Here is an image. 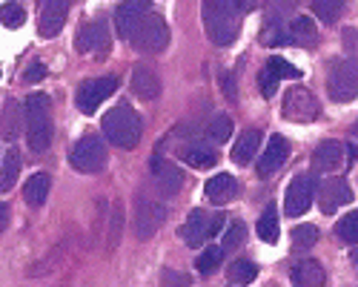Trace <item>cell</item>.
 I'll return each mask as SVG.
<instances>
[{
	"label": "cell",
	"mask_w": 358,
	"mask_h": 287,
	"mask_svg": "<svg viewBox=\"0 0 358 287\" xmlns=\"http://www.w3.org/2000/svg\"><path fill=\"white\" fill-rule=\"evenodd\" d=\"M26 141L32 153H46L52 147V98L46 92H29L23 101Z\"/></svg>",
	"instance_id": "obj_1"
},
{
	"label": "cell",
	"mask_w": 358,
	"mask_h": 287,
	"mask_svg": "<svg viewBox=\"0 0 358 287\" xmlns=\"http://www.w3.org/2000/svg\"><path fill=\"white\" fill-rule=\"evenodd\" d=\"M101 130L109 138V144H115L121 150H132L138 147V141L143 135V121L129 104H117L103 115Z\"/></svg>",
	"instance_id": "obj_2"
},
{
	"label": "cell",
	"mask_w": 358,
	"mask_h": 287,
	"mask_svg": "<svg viewBox=\"0 0 358 287\" xmlns=\"http://www.w3.org/2000/svg\"><path fill=\"white\" fill-rule=\"evenodd\" d=\"M203 26L206 35L213 38L215 46H229L238 38V29H241V15H238L232 0H203Z\"/></svg>",
	"instance_id": "obj_3"
},
{
	"label": "cell",
	"mask_w": 358,
	"mask_h": 287,
	"mask_svg": "<svg viewBox=\"0 0 358 287\" xmlns=\"http://www.w3.org/2000/svg\"><path fill=\"white\" fill-rule=\"evenodd\" d=\"M129 43H132L135 49L146 52V55H158V52H164L166 43H169V26H166V20H164L158 12L149 9V12L143 15V20L135 26V32H132Z\"/></svg>",
	"instance_id": "obj_4"
},
{
	"label": "cell",
	"mask_w": 358,
	"mask_h": 287,
	"mask_svg": "<svg viewBox=\"0 0 358 287\" xmlns=\"http://www.w3.org/2000/svg\"><path fill=\"white\" fill-rule=\"evenodd\" d=\"M327 90H330V98L338 104L352 101L358 95V61H352V57L333 61L330 75H327Z\"/></svg>",
	"instance_id": "obj_5"
},
{
	"label": "cell",
	"mask_w": 358,
	"mask_h": 287,
	"mask_svg": "<svg viewBox=\"0 0 358 287\" xmlns=\"http://www.w3.org/2000/svg\"><path fill=\"white\" fill-rule=\"evenodd\" d=\"M106 158L109 153L98 135H83L69 153V164L80 172H101L106 167Z\"/></svg>",
	"instance_id": "obj_6"
},
{
	"label": "cell",
	"mask_w": 358,
	"mask_h": 287,
	"mask_svg": "<svg viewBox=\"0 0 358 287\" xmlns=\"http://www.w3.org/2000/svg\"><path fill=\"white\" fill-rule=\"evenodd\" d=\"M224 221H227V218H224L221 213L206 216L203 210H192L189 218L184 221V227L178 230V236H181L189 247H201V244H206V241H210V239L218 233Z\"/></svg>",
	"instance_id": "obj_7"
},
{
	"label": "cell",
	"mask_w": 358,
	"mask_h": 287,
	"mask_svg": "<svg viewBox=\"0 0 358 287\" xmlns=\"http://www.w3.org/2000/svg\"><path fill=\"white\" fill-rule=\"evenodd\" d=\"M166 218V207L155 198H138L135 201V218H132V230L138 239H152L158 233V227Z\"/></svg>",
	"instance_id": "obj_8"
},
{
	"label": "cell",
	"mask_w": 358,
	"mask_h": 287,
	"mask_svg": "<svg viewBox=\"0 0 358 287\" xmlns=\"http://www.w3.org/2000/svg\"><path fill=\"white\" fill-rule=\"evenodd\" d=\"M315 190H318V178L315 176H295L287 187V195H284V210L287 216L298 218V216H304L313 204V198H315Z\"/></svg>",
	"instance_id": "obj_9"
},
{
	"label": "cell",
	"mask_w": 358,
	"mask_h": 287,
	"mask_svg": "<svg viewBox=\"0 0 358 287\" xmlns=\"http://www.w3.org/2000/svg\"><path fill=\"white\" fill-rule=\"evenodd\" d=\"M117 90V78H92V80H83L80 83V90H78V95H75V104H78V109L80 112H86V115H92L112 92Z\"/></svg>",
	"instance_id": "obj_10"
},
{
	"label": "cell",
	"mask_w": 358,
	"mask_h": 287,
	"mask_svg": "<svg viewBox=\"0 0 358 287\" xmlns=\"http://www.w3.org/2000/svg\"><path fill=\"white\" fill-rule=\"evenodd\" d=\"M284 115L295 124H310L318 118V101L304 86H292L284 95Z\"/></svg>",
	"instance_id": "obj_11"
},
{
	"label": "cell",
	"mask_w": 358,
	"mask_h": 287,
	"mask_svg": "<svg viewBox=\"0 0 358 287\" xmlns=\"http://www.w3.org/2000/svg\"><path fill=\"white\" fill-rule=\"evenodd\" d=\"M109 43H112V35H109V26H106L103 18L92 20V23H83V26L78 29L75 46H78V52H83V55H103V52L109 49Z\"/></svg>",
	"instance_id": "obj_12"
},
{
	"label": "cell",
	"mask_w": 358,
	"mask_h": 287,
	"mask_svg": "<svg viewBox=\"0 0 358 287\" xmlns=\"http://www.w3.org/2000/svg\"><path fill=\"white\" fill-rule=\"evenodd\" d=\"M149 9H152L149 0H124V4L115 9V29H117V35L129 41L132 32H135V26L143 20V15Z\"/></svg>",
	"instance_id": "obj_13"
},
{
	"label": "cell",
	"mask_w": 358,
	"mask_h": 287,
	"mask_svg": "<svg viewBox=\"0 0 358 287\" xmlns=\"http://www.w3.org/2000/svg\"><path fill=\"white\" fill-rule=\"evenodd\" d=\"M72 0H41V35L55 38L64 29Z\"/></svg>",
	"instance_id": "obj_14"
},
{
	"label": "cell",
	"mask_w": 358,
	"mask_h": 287,
	"mask_svg": "<svg viewBox=\"0 0 358 287\" xmlns=\"http://www.w3.org/2000/svg\"><path fill=\"white\" fill-rule=\"evenodd\" d=\"M149 167H152V178H155V184H158V190H161L164 195H175V192H181V187H184V172L178 169L172 161H166V158L155 155Z\"/></svg>",
	"instance_id": "obj_15"
},
{
	"label": "cell",
	"mask_w": 358,
	"mask_h": 287,
	"mask_svg": "<svg viewBox=\"0 0 358 287\" xmlns=\"http://www.w3.org/2000/svg\"><path fill=\"white\" fill-rule=\"evenodd\" d=\"M289 158V144L284 135H273L270 141H266V150L261 153L258 158V172L261 176H273V172H278Z\"/></svg>",
	"instance_id": "obj_16"
},
{
	"label": "cell",
	"mask_w": 358,
	"mask_h": 287,
	"mask_svg": "<svg viewBox=\"0 0 358 287\" xmlns=\"http://www.w3.org/2000/svg\"><path fill=\"white\" fill-rule=\"evenodd\" d=\"M350 201H352V190L344 178H327L321 184V213L333 216L338 207L350 204Z\"/></svg>",
	"instance_id": "obj_17"
},
{
	"label": "cell",
	"mask_w": 358,
	"mask_h": 287,
	"mask_svg": "<svg viewBox=\"0 0 358 287\" xmlns=\"http://www.w3.org/2000/svg\"><path fill=\"white\" fill-rule=\"evenodd\" d=\"M178 158L195 169H206V167L218 164V150L210 147L206 141H192V144H184V147L178 150Z\"/></svg>",
	"instance_id": "obj_18"
},
{
	"label": "cell",
	"mask_w": 358,
	"mask_h": 287,
	"mask_svg": "<svg viewBox=\"0 0 358 287\" xmlns=\"http://www.w3.org/2000/svg\"><path fill=\"white\" fill-rule=\"evenodd\" d=\"M341 158H344V147L338 141H321L310 158V164L315 172H333V169H338Z\"/></svg>",
	"instance_id": "obj_19"
},
{
	"label": "cell",
	"mask_w": 358,
	"mask_h": 287,
	"mask_svg": "<svg viewBox=\"0 0 358 287\" xmlns=\"http://www.w3.org/2000/svg\"><path fill=\"white\" fill-rule=\"evenodd\" d=\"M132 92L141 101H155L161 95V78L155 75V69L149 66H135L132 69Z\"/></svg>",
	"instance_id": "obj_20"
},
{
	"label": "cell",
	"mask_w": 358,
	"mask_h": 287,
	"mask_svg": "<svg viewBox=\"0 0 358 287\" xmlns=\"http://www.w3.org/2000/svg\"><path fill=\"white\" fill-rule=\"evenodd\" d=\"M238 181L235 176H229V172H218V176H213L210 181H206V198L213 201V204H227V201H232L238 195Z\"/></svg>",
	"instance_id": "obj_21"
},
{
	"label": "cell",
	"mask_w": 358,
	"mask_h": 287,
	"mask_svg": "<svg viewBox=\"0 0 358 287\" xmlns=\"http://www.w3.org/2000/svg\"><path fill=\"white\" fill-rule=\"evenodd\" d=\"M287 35H289V43L304 46V49H313V46L318 43V29H315V23H313L307 15H298V18L287 26Z\"/></svg>",
	"instance_id": "obj_22"
},
{
	"label": "cell",
	"mask_w": 358,
	"mask_h": 287,
	"mask_svg": "<svg viewBox=\"0 0 358 287\" xmlns=\"http://www.w3.org/2000/svg\"><path fill=\"white\" fill-rule=\"evenodd\" d=\"M261 43L264 46H281V43H289V35H287V26L281 20V9L275 6L270 15H266L264 26H261Z\"/></svg>",
	"instance_id": "obj_23"
},
{
	"label": "cell",
	"mask_w": 358,
	"mask_h": 287,
	"mask_svg": "<svg viewBox=\"0 0 358 287\" xmlns=\"http://www.w3.org/2000/svg\"><path fill=\"white\" fill-rule=\"evenodd\" d=\"M289 279H292V284H298V287H321L324 279H327V273H324V267H321L318 262H310V258H307V262L292 265Z\"/></svg>",
	"instance_id": "obj_24"
},
{
	"label": "cell",
	"mask_w": 358,
	"mask_h": 287,
	"mask_svg": "<svg viewBox=\"0 0 358 287\" xmlns=\"http://www.w3.org/2000/svg\"><path fill=\"white\" fill-rule=\"evenodd\" d=\"M20 127H23V109H20V104L15 98H9L6 106H3V112H0V138L15 141L17 132H20Z\"/></svg>",
	"instance_id": "obj_25"
},
{
	"label": "cell",
	"mask_w": 358,
	"mask_h": 287,
	"mask_svg": "<svg viewBox=\"0 0 358 287\" xmlns=\"http://www.w3.org/2000/svg\"><path fill=\"white\" fill-rule=\"evenodd\" d=\"M49 187H52L49 172H35V176L23 184V198H26V204H29V207H41L43 201H46V195H49Z\"/></svg>",
	"instance_id": "obj_26"
},
{
	"label": "cell",
	"mask_w": 358,
	"mask_h": 287,
	"mask_svg": "<svg viewBox=\"0 0 358 287\" xmlns=\"http://www.w3.org/2000/svg\"><path fill=\"white\" fill-rule=\"evenodd\" d=\"M258 147H261V130L250 127V130H247L241 138H238L235 150H232L235 164H250V161H252V155L258 153Z\"/></svg>",
	"instance_id": "obj_27"
},
{
	"label": "cell",
	"mask_w": 358,
	"mask_h": 287,
	"mask_svg": "<svg viewBox=\"0 0 358 287\" xmlns=\"http://www.w3.org/2000/svg\"><path fill=\"white\" fill-rule=\"evenodd\" d=\"M20 176V153L12 147L0 161V192H9Z\"/></svg>",
	"instance_id": "obj_28"
},
{
	"label": "cell",
	"mask_w": 358,
	"mask_h": 287,
	"mask_svg": "<svg viewBox=\"0 0 358 287\" xmlns=\"http://www.w3.org/2000/svg\"><path fill=\"white\" fill-rule=\"evenodd\" d=\"M255 230H258V236L264 239V241H278V213H275V207H266L264 213H261V218H258V224H255Z\"/></svg>",
	"instance_id": "obj_29"
},
{
	"label": "cell",
	"mask_w": 358,
	"mask_h": 287,
	"mask_svg": "<svg viewBox=\"0 0 358 287\" xmlns=\"http://www.w3.org/2000/svg\"><path fill=\"white\" fill-rule=\"evenodd\" d=\"M227 276L232 284H247L258 276V267H255V262H250V258H238V262H232L227 267Z\"/></svg>",
	"instance_id": "obj_30"
},
{
	"label": "cell",
	"mask_w": 358,
	"mask_h": 287,
	"mask_svg": "<svg viewBox=\"0 0 358 287\" xmlns=\"http://www.w3.org/2000/svg\"><path fill=\"white\" fill-rule=\"evenodd\" d=\"M347 0H313V15L321 20V23H336V18L341 15Z\"/></svg>",
	"instance_id": "obj_31"
},
{
	"label": "cell",
	"mask_w": 358,
	"mask_h": 287,
	"mask_svg": "<svg viewBox=\"0 0 358 287\" xmlns=\"http://www.w3.org/2000/svg\"><path fill=\"white\" fill-rule=\"evenodd\" d=\"M221 258H224V247H213V244H206V250L198 255L195 267H198L203 276H210V273H215V270L221 267Z\"/></svg>",
	"instance_id": "obj_32"
},
{
	"label": "cell",
	"mask_w": 358,
	"mask_h": 287,
	"mask_svg": "<svg viewBox=\"0 0 358 287\" xmlns=\"http://www.w3.org/2000/svg\"><path fill=\"white\" fill-rule=\"evenodd\" d=\"M318 244V227L315 224H298L292 230V247L295 250H310Z\"/></svg>",
	"instance_id": "obj_33"
},
{
	"label": "cell",
	"mask_w": 358,
	"mask_h": 287,
	"mask_svg": "<svg viewBox=\"0 0 358 287\" xmlns=\"http://www.w3.org/2000/svg\"><path fill=\"white\" fill-rule=\"evenodd\" d=\"M336 233H338V239H344L347 244H358V210L347 213V216L336 224Z\"/></svg>",
	"instance_id": "obj_34"
},
{
	"label": "cell",
	"mask_w": 358,
	"mask_h": 287,
	"mask_svg": "<svg viewBox=\"0 0 358 287\" xmlns=\"http://www.w3.org/2000/svg\"><path fill=\"white\" fill-rule=\"evenodd\" d=\"M266 69H270V72H273L278 80H284V78L298 80V78H301V69L292 66L289 61H284V57H270V61H266Z\"/></svg>",
	"instance_id": "obj_35"
},
{
	"label": "cell",
	"mask_w": 358,
	"mask_h": 287,
	"mask_svg": "<svg viewBox=\"0 0 358 287\" xmlns=\"http://www.w3.org/2000/svg\"><path fill=\"white\" fill-rule=\"evenodd\" d=\"M23 20H26V12H23L20 4H3L0 6V23H3L6 29H17V26H23Z\"/></svg>",
	"instance_id": "obj_36"
},
{
	"label": "cell",
	"mask_w": 358,
	"mask_h": 287,
	"mask_svg": "<svg viewBox=\"0 0 358 287\" xmlns=\"http://www.w3.org/2000/svg\"><path fill=\"white\" fill-rule=\"evenodd\" d=\"M247 239V224L244 221H232L227 227V233H224V250H235V247H241Z\"/></svg>",
	"instance_id": "obj_37"
},
{
	"label": "cell",
	"mask_w": 358,
	"mask_h": 287,
	"mask_svg": "<svg viewBox=\"0 0 358 287\" xmlns=\"http://www.w3.org/2000/svg\"><path fill=\"white\" fill-rule=\"evenodd\" d=\"M232 130H235V127H232V118H229V115H215L213 124H210V135H213V141H218V144L229 141Z\"/></svg>",
	"instance_id": "obj_38"
},
{
	"label": "cell",
	"mask_w": 358,
	"mask_h": 287,
	"mask_svg": "<svg viewBox=\"0 0 358 287\" xmlns=\"http://www.w3.org/2000/svg\"><path fill=\"white\" fill-rule=\"evenodd\" d=\"M258 83H261V95H264V98H273L281 80H278V78H275V75H273L270 69L264 66V69H261V75H258Z\"/></svg>",
	"instance_id": "obj_39"
},
{
	"label": "cell",
	"mask_w": 358,
	"mask_h": 287,
	"mask_svg": "<svg viewBox=\"0 0 358 287\" xmlns=\"http://www.w3.org/2000/svg\"><path fill=\"white\" fill-rule=\"evenodd\" d=\"M121 204H115V210H112V236H109V244L112 247H117V239H121Z\"/></svg>",
	"instance_id": "obj_40"
},
{
	"label": "cell",
	"mask_w": 358,
	"mask_h": 287,
	"mask_svg": "<svg viewBox=\"0 0 358 287\" xmlns=\"http://www.w3.org/2000/svg\"><path fill=\"white\" fill-rule=\"evenodd\" d=\"M41 78H46V66H43V64H38V61L23 72V80H26V83H35V80H41Z\"/></svg>",
	"instance_id": "obj_41"
},
{
	"label": "cell",
	"mask_w": 358,
	"mask_h": 287,
	"mask_svg": "<svg viewBox=\"0 0 358 287\" xmlns=\"http://www.w3.org/2000/svg\"><path fill=\"white\" fill-rule=\"evenodd\" d=\"M221 83H224V95H227L229 101H238V90H235V75H224V78H221Z\"/></svg>",
	"instance_id": "obj_42"
},
{
	"label": "cell",
	"mask_w": 358,
	"mask_h": 287,
	"mask_svg": "<svg viewBox=\"0 0 358 287\" xmlns=\"http://www.w3.org/2000/svg\"><path fill=\"white\" fill-rule=\"evenodd\" d=\"M232 4H235L238 15H250L252 9H258V6H261V0H232Z\"/></svg>",
	"instance_id": "obj_43"
},
{
	"label": "cell",
	"mask_w": 358,
	"mask_h": 287,
	"mask_svg": "<svg viewBox=\"0 0 358 287\" xmlns=\"http://www.w3.org/2000/svg\"><path fill=\"white\" fill-rule=\"evenodd\" d=\"M164 281H169V284H189V276L187 273H172V270H164V276H161Z\"/></svg>",
	"instance_id": "obj_44"
},
{
	"label": "cell",
	"mask_w": 358,
	"mask_h": 287,
	"mask_svg": "<svg viewBox=\"0 0 358 287\" xmlns=\"http://www.w3.org/2000/svg\"><path fill=\"white\" fill-rule=\"evenodd\" d=\"M344 38H347V46H350V49H355V46H358V32H355V29H347Z\"/></svg>",
	"instance_id": "obj_45"
},
{
	"label": "cell",
	"mask_w": 358,
	"mask_h": 287,
	"mask_svg": "<svg viewBox=\"0 0 358 287\" xmlns=\"http://www.w3.org/2000/svg\"><path fill=\"white\" fill-rule=\"evenodd\" d=\"M6 221H9V207L0 201V233H3V227H6Z\"/></svg>",
	"instance_id": "obj_46"
},
{
	"label": "cell",
	"mask_w": 358,
	"mask_h": 287,
	"mask_svg": "<svg viewBox=\"0 0 358 287\" xmlns=\"http://www.w3.org/2000/svg\"><path fill=\"white\" fill-rule=\"evenodd\" d=\"M350 258H352V265H355V273H358V247L352 250V255H350Z\"/></svg>",
	"instance_id": "obj_47"
},
{
	"label": "cell",
	"mask_w": 358,
	"mask_h": 287,
	"mask_svg": "<svg viewBox=\"0 0 358 287\" xmlns=\"http://www.w3.org/2000/svg\"><path fill=\"white\" fill-rule=\"evenodd\" d=\"M347 153H350V158H352V161L358 158V147H347Z\"/></svg>",
	"instance_id": "obj_48"
},
{
	"label": "cell",
	"mask_w": 358,
	"mask_h": 287,
	"mask_svg": "<svg viewBox=\"0 0 358 287\" xmlns=\"http://www.w3.org/2000/svg\"><path fill=\"white\" fill-rule=\"evenodd\" d=\"M352 132H355V135H358V121H355V127H352Z\"/></svg>",
	"instance_id": "obj_49"
}]
</instances>
